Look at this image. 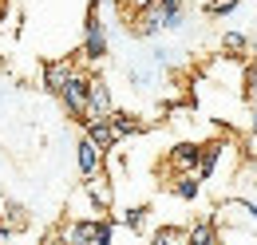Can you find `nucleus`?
Here are the masks:
<instances>
[{
  "mask_svg": "<svg viewBox=\"0 0 257 245\" xmlns=\"http://www.w3.org/2000/svg\"><path fill=\"white\" fill-rule=\"evenodd\" d=\"M115 225H119V217H111V214L75 217V221H67L64 229L52 233V237H60V241H83V245H111L115 241Z\"/></svg>",
  "mask_w": 257,
  "mask_h": 245,
  "instance_id": "nucleus-1",
  "label": "nucleus"
},
{
  "mask_svg": "<svg viewBox=\"0 0 257 245\" xmlns=\"http://www.w3.org/2000/svg\"><path fill=\"white\" fill-rule=\"evenodd\" d=\"M60 103H64V111L71 115V119L79 122H87V99H91V71H83L79 63L71 67V75L64 79V87H60V95H56Z\"/></svg>",
  "mask_w": 257,
  "mask_h": 245,
  "instance_id": "nucleus-2",
  "label": "nucleus"
},
{
  "mask_svg": "<svg viewBox=\"0 0 257 245\" xmlns=\"http://www.w3.org/2000/svg\"><path fill=\"white\" fill-rule=\"evenodd\" d=\"M99 8H103V0H91V4H87V16H83V44H79V56L87 63H103L107 52H111V44H107V24H103Z\"/></svg>",
  "mask_w": 257,
  "mask_h": 245,
  "instance_id": "nucleus-3",
  "label": "nucleus"
},
{
  "mask_svg": "<svg viewBox=\"0 0 257 245\" xmlns=\"http://www.w3.org/2000/svg\"><path fill=\"white\" fill-rule=\"evenodd\" d=\"M103 158H107V154H103V147H99L95 139L83 131V135H79V143H75V170H79V178L99 174V170H103Z\"/></svg>",
  "mask_w": 257,
  "mask_h": 245,
  "instance_id": "nucleus-4",
  "label": "nucleus"
},
{
  "mask_svg": "<svg viewBox=\"0 0 257 245\" xmlns=\"http://www.w3.org/2000/svg\"><path fill=\"white\" fill-rule=\"evenodd\" d=\"M83 131L95 139L99 147H103V154H111L123 139H119V131H115V122H111V115H95V119H87L83 122Z\"/></svg>",
  "mask_w": 257,
  "mask_h": 245,
  "instance_id": "nucleus-5",
  "label": "nucleus"
},
{
  "mask_svg": "<svg viewBox=\"0 0 257 245\" xmlns=\"http://www.w3.org/2000/svg\"><path fill=\"white\" fill-rule=\"evenodd\" d=\"M222 241V229H218V214L198 217L194 225H186V245H218Z\"/></svg>",
  "mask_w": 257,
  "mask_h": 245,
  "instance_id": "nucleus-6",
  "label": "nucleus"
},
{
  "mask_svg": "<svg viewBox=\"0 0 257 245\" xmlns=\"http://www.w3.org/2000/svg\"><path fill=\"white\" fill-rule=\"evenodd\" d=\"M225 151H229L225 139H210V143H202V158H198V178H202V182L214 178V170H218V162H222Z\"/></svg>",
  "mask_w": 257,
  "mask_h": 245,
  "instance_id": "nucleus-7",
  "label": "nucleus"
},
{
  "mask_svg": "<svg viewBox=\"0 0 257 245\" xmlns=\"http://www.w3.org/2000/svg\"><path fill=\"white\" fill-rule=\"evenodd\" d=\"M115 111V99H111V87L103 75H91V99H87V119L95 115H111Z\"/></svg>",
  "mask_w": 257,
  "mask_h": 245,
  "instance_id": "nucleus-8",
  "label": "nucleus"
},
{
  "mask_svg": "<svg viewBox=\"0 0 257 245\" xmlns=\"http://www.w3.org/2000/svg\"><path fill=\"white\" fill-rule=\"evenodd\" d=\"M170 166L174 170H198V158H202V143H194V139H182V143H174L170 147Z\"/></svg>",
  "mask_w": 257,
  "mask_h": 245,
  "instance_id": "nucleus-9",
  "label": "nucleus"
},
{
  "mask_svg": "<svg viewBox=\"0 0 257 245\" xmlns=\"http://www.w3.org/2000/svg\"><path fill=\"white\" fill-rule=\"evenodd\" d=\"M202 178H198V170H178L174 178H170V194L178 198V202H198V194H202Z\"/></svg>",
  "mask_w": 257,
  "mask_h": 245,
  "instance_id": "nucleus-10",
  "label": "nucleus"
},
{
  "mask_svg": "<svg viewBox=\"0 0 257 245\" xmlns=\"http://www.w3.org/2000/svg\"><path fill=\"white\" fill-rule=\"evenodd\" d=\"M71 67H75V60H52V63H44V71H40L44 91H48V95H60L64 79L71 75Z\"/></svg>",
  "mask_w": 257,
  "mask_h": 245,
  "instance_id": "nucleus-11",
  "label": "nucleus"
},
{
  "mask_svg": "<svg viewBox=\"0 0 257 245\" xmlns=\"http://www.w3.org/2000/svg\"><path fill=\"white\" fill-rule=\"evenodd\" d=\"M83 194L91 198V206H95L99 214H107V210H111V202H115V194H111V186H107V178H99V174H91V178H83Z\"/></svg>",
  "mask_w": 257,
  "mask_h": 245,
  "instance_id": "nucleus-12",
  "label": "nucleus"
},
{
  "mask_svg": "<svg viewBox=\"0 0 257 245\" xmlns=\"http://www.w3.org/2000/svg\"><path fill=\"white\" fill-rule=\"evenodd\" d=\"M222 52L225 60H249V52H253V44H249V36L245 32H222Z\"/></svg>",
  "mask_w": 257,
  "mask_h": 245,
  "instance_id": "nucleus-13",
  "label": "nucleus"
},
{
  "mask_svg": "<svg viewBox=\"0 0 257 245\" xmlns=\"http://www.w3.org/2000/svg\"><path fill=\"white\" fill-rule=\"evenodd\" d=\"M111 122H115L119 139H131V135H143L147 131V122L139 119V115H131V111H111Z\"/></svg>",
  "mask_w": 257,
  "mask_h": 245,
  "instance_id": "nucleus-14",
  "label": "nucleus"
},
{
  "mask_svg": "<svg viewBox=\"0 0 257 245\" xmlns=\"http://www.w3.org/2000/svg\"><path fill=\"white\" fill-rule=\"evenodd\" d=\"M0 221L8 225V233H20V229L28 225V210H24L20 202H12V198H8V202H4V210H0Z\"/></svg>",
  "mask_w": 257,
  "mask_h": 245,
  "instance_id": "nucleus-15",
  "label": "nucleus"
},
{
  "mask_svg": "<svg viewBox=\"0 0 257 245\" xmlns=\"http://www.w3.org/2000/svg\"><path fill=\"white\" fill-rule=\"evenodd\" d=\"M147 217H151V206H131L119 214V221L127 225L131 233H147Z\"/></svg>",
  "mask_w": 257,
  "mask_h": 245,
  "instance_id": "nucleus-16",
  "label": "nucleus"
},
{
  "mask_svg": "<svg viewBox=\"0 0 257 245\" xmlns=\"http://www.w3.org/2000/svg\"><path fill=\"white\" fill-rule=\"evenodd\" d=\"M174 241H186V225H159V229H151V245H174Z\"/></svg>",
  "mask_w": 257,
  "mask_h": 245,
  "instance_id": "nucleus-17",
  "label": "nucleus"
},
{
  "mask_svg": "<svg viewBox=\"0 0 257 245\" xmlns=\"http://www.w3.org/2000/svg\"><path fill=\"white\" fill-rule=\"evenodd\" d=\"M127 75H131V87H135V91H147V87L155 83V63H151V67H131Z\"/></svg>",
  "mask_w": 257,
  "mask_h": 245,
  "instance_id": "nucleus-18",
  "label": "nucleus"
},
{
  "mask_svg": "<svg viewBox=\"0 0 257 245\" xmlns=\"http://www.w3.org/2000/svg\"><path fill=\"white\" fill-rule=\"evenodd\" d=\"M233 206H237L241 214H249V217L257 221V202H249V198H233Z\"/></svg>",
  "mask_w": 257,
  "mask_h": 245,
  "instance_id": "nucleus-19",
  "label": "nucleus"
},
{
  "mask_svg": "<svg viewBox=\"0 0 257 245\" xmlns=\"http://www.w3.org/2000/svg\"><path fill=\"white\" fill-rule=\"evenodd\" d=\"M249 119H253V139H257V111H253V115H249Z\"/></svg>",
  "mask_w": 257,
  "mask_h": 245,
  "instance_id": "nucleus-20",
  "label": "nucleus"
}]
</instances>
